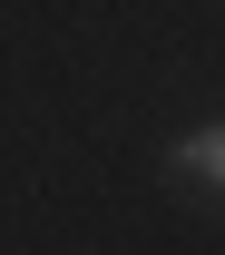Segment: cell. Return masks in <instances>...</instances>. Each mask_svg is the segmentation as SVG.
Returning <instances> with one entry per match:
<instances>
[{"instance_id":"cell-1","label":"cell","mask_w":225,"mask_h":255,"mask_svg":"<svg viewBox=\"0 0 225 255\" xmlns=\"http://www.w3.org/2000/svg\"><path fill=\"white\" fill-rule=\"evenodd\" d=\"M166 177L196 187V196H225V118L216 128H186V137L166 147Z\"/></svg>"}]
</instances>
